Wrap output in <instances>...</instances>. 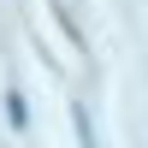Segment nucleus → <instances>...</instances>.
Segmentation results:
<instances>
[{
  "label": "nucleus",
  "instance_id": "nucleus-1",
  "mask_svg": "<svg viewBox=\"0 0 148 148\" xmlns=\"http://www.w3.org/2000/svg\"><path fill=\"white\" fill-rule=\"evenodd\" d=\"M6 119H12V125H18V130H24V125H30V107H24V95H18V89H12V95H6Z\"/></svg>",
  "mask_w": 148,
  "mask_h": 148
}]
</instances>
